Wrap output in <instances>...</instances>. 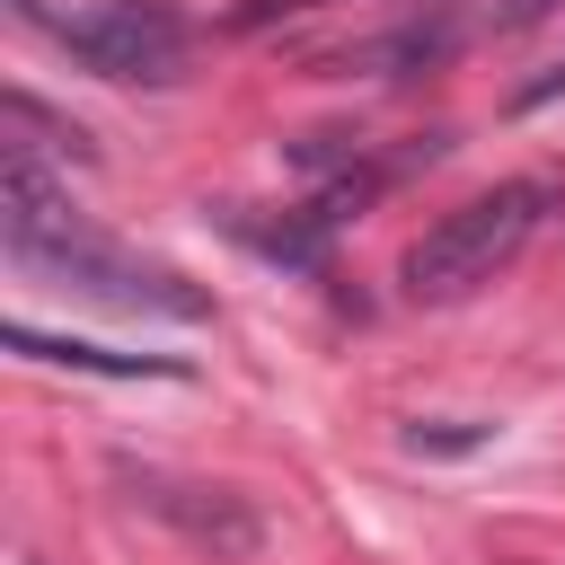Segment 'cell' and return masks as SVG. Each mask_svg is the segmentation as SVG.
<instances>
[{
    "label": "cell",
    "mask_w": 565,
    "mask_h": 565,
    "mask_svg": "<svg viewBox=\"0 0 565 565\" xmlns=\"http://www.w3.org/2000/svg\"><path fill=\"white\" fill-rule=\"evenodd\" d=\"M0 247L26 282H53L71 300H97V309H124V318H212V291L185 282L177 265H150L132 247H115L106 230L79 221L71 185L35 159V150H0Z\"/></svg>",
    "instance_id": "6da1fadb"
},
{
    "label": "cell",
    "mask_w": 565,
    "mask_h": 565,
    "mask_svg": "<svg viewBox=\"0 0 565 565\" xmlns=\"http://www.w3.org/2000/svg\"><path fill=\"white\" fill-rule=\"evenodd\" d=\"M547 221V194L539 185H494V194H468L459 212H441L415 247H406V265H397V282H406V300L415 309H459V300H477L521 247H530V230Z\"/></svg>",
    "instance_id": "7a4b0ae2"
},
{
    "label": "cell",
    "mask_w": 565,
    "mask_h": 565,
    "mask_svg": "<svg viewBox=\"0 0 565 565\" xmlns=\"http://www.w3.org/2000/svg\"><path fill=\"white\" fill-rule=\"evenodd\" d=\"M53 44L115 88H168L194 53V26L177 0H88L71 18H53Z\"/></svg>",
    "instance_id": "3957f363"
},
{
    "label": "cell",
    "mask_w": 565,
    "mask_h": 565,
    "mask_svg": "<svg viewBox=\"0 0 565 565\" xmlns=\"http://www.w3.org/2000/svg\"><path fill=\"white\" fill-rule=\"evenodd\" d=\"M115 486L132 494V512L168 521L177 539H194V547H212V556H256V547H265L256 503H247V494H230V486L168 477V468H132V459H115Z\"/></svg>",
    "instance_id": "277c9868"
},
{
    "label": "cell",
    "mask_w": 565,
    "mask_h": 565,
    "mask_svg": "<svg viewBox=\"0 0 565 565\" xmlns=\"http://www.w3.org/2000/svg\"><path fill=\"white\" fill-rule=\"evenodd\" d=\"M459 0H424V9H406L397 26H380V35H362V44H344V53H327V71H380V79H415V71H433V62H450L459 53Z\"/></svg>",
    "instance_id": "5b68a950"
},
{
    "label": "cell",
    "mask_w": 565,
    "mask_h": 565,
    "mask_svg": "<svg viewBox=\"0 0 565 565\" xmlns=\"http://www.w3.org/2000/svg\"><path fill=\"white\" fill-rule=\"evenodd\" d=\"M18 362H53V371H97V380H185V362L168 353H115V344H79V335H44V327H9Z\"/></svg>",
    "instance_id": "8992f818"
},
{
    "label": "cell",
    "mask_w": 565,
    "mask_h": 565,
    "mask_svg": "<svg viewBox=\"0 0 565 565\" xmlns=\"http://www.w3.org/2000/svg\"><path fill=\"white\" fill-rule=\"evenodd\" d=\"M494 441V424H415L406 433V450H486Z\"/></svg>",
    "instance_id": "52a82bcc"
},
{
    "label": "cell",
    "mask_w": 565,
    "mask_h": 565,
    "mask_svg": "<svg viewBox=\"0 0 565 565\" xmlns=\"http://www.w3.org/2000/svg\"><path fill=\"white\" fill-rule=\"evenodd\" d=\"M309 9H327V0H238V9H230V26H238V35H256V26H282V18H309Z\"/></svg>",
    "instance_id": "ba28073f"
},
{
    "label": "cell",
    "mask_w": 565,
    "mask_h": 565,
    "mask_svg": "<svg viewBox=\"0 0 565 565\" xmlns=\"http://www.w3.org/2000/svg\"><path fill=\"white\" fill-rule=\"evenodd\" d=\"M556 97H565V53H556L547 71H530V79L512 88V106H521V115H530V106H556Z\"/></svg>",
    "instance_id": "9c48e42d"
},
{
    "label": "cell",
    "mask_w": 565,
    "mask_h": 565,
    "mask_svg": "<svg viewBox=\"0 0 565 565\" xmlns=\"http://www.w3.org/2000/svg\"><path fill=\"white\" fill-rule=\"evenodd\" d=\"M539 9H547V0H503V9H494V26H530Z\"/></svg>",
    "instance_id": "30bf717a"
}]
</instances>
